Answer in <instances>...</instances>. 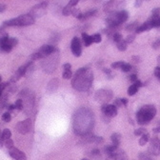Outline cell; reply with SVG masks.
Instances as JSON below:
<instances>
[{
  "mask_svg": "<svg viewBox=\"0 0 160 160\" xmlns=\"http://www.w3.org/2000/svg\"><path fill=\"white\" fill-rule=\"evenodd\" d=\"M121 101H122V104L124 106H126L128 104V99H126V98H121Z\"/></svg>",
  "mask_w": 160,
  "mask_h": 160,
  "instance_id": "obj_55",
  "label": "cell"
},
{
  "mask_svg": "<svg viewBox=\"0 0 160 160\" xmlns=\"http://www.w3.org/2000/svg\"><path fill=\"white\" fill-rule=\"evenodd\" d=\"M62 76L64 79H71L72 77V70H63Z\"/></svg>",
  "mask_w": 160,
  "mask_h": 160,
  "instance_id": "obj_31",
  "label": "cell"
},
{
  "mask_svg": "<svg viewBox=\"0 0 160 160\" xmlns=\"http://www.w3.org/2000/svg\"><path fill=\"white\" fill-rule=\"evenodd\" d=\"M58 86H59V80H58V78H53V79H52L51 81L49 82L48 86H47L48 92H49V93L54 92L57 90Z\"/></svg>",
  "mask_w": 160,
  "mask_h": 160,
  "instance_id": "obj_19",
  "label": "cell"
},
{
  "mask_svg": "<svg viewBox=\"0 0 160 160\" xmlns=\"http://www.w3.org/2000/svg\"><path fill=\"white\" fill-rule=\"evenodd\" d=\"M125 64V62L123 61H117V62H114L111 65L112 69H114V70H117V69H121L122 66Z\"/></svg>",
  "mask_w": 160,
  "mask_h": 160,
  "instance_id": "obj_34",
  "label": "cell"
},
{
  "mask_svg": "<svg viewBox=\"0 0 160 160\" xmlns=\"http://www.w3.org/2000/svg\"><path fill=\"white\" fill-rule=\"evenodd\" d=\"M5 146L10 150L11 148H12V147H14L13 146V142H12V139H9V140H7V141H5Z\"/></svg>",
  "mask_w": 160,
  "mask_h": 160,
  "instance_id": "obj_43",
  "label": "cell"
},
{
  "mask_svg": "<svg viewBox=\"0 0 160 160\" xmlns=\"http://www.w3.org/2000/svg\"><path fill=\"white\" fill-rule=\"evenodd\" d=\"M132 61H133L134 63H139V62H140V57H139V56L133 55V56L132 57Z\"/></svg>",
  "mask_w": 160,
  "mask_h": 160,
  "instance_id": "obj_51",
  "label": "cell"
},
{
  "mask_svg": "<svg viewBox=\"0 0 160 160\" xmlns=\"http://www.w3.org/2000/svg\"><path fill=\"white\" fill-rule=\"evenodd\" d=\"M156 114V108L153 105L148 104L141 107L136 112V121L139 125H147Z\"/></svg>",
  "mask_w": 160,
  "mask_h": 160,
  "instance_id": "obj_3",
  "label": "cell"
},
{
  "mask_svg": "<svg viewBox=\"0 0 160 160\" xmlns=\"http://www.w3.org/2000/svg\"><path fill=\"white\" fill-rule=\"evenodd\" d=\"M129 18V12L125 10L110 12L106 18V24L110 28H117L121 24L125 23Z\"/></svg>",
  "mask_w": 160,
  "mask_h": 160,
  "instance_id": "obj_4",
  "label": "cell"
},
{
  "mask_svg": "<svg viewBox=\"0 0 160 160\" xmlns=\"http://www.w3.org/2000/svg\"><path fill=\"white\" fill-rule=\"evenodd\" d=\"M56 51H58V49L54 45L46 44V45H43L38 51L33 52L30 56V59L32 60V61H33V60H38V59H43V58L51 55L52 53L55 52Z\"/></svg>",
  "mask_w": 160,
  "mask_h": 160,
  "instance_id": "obj_7",
  "label": "cell"
},
{
  "mask_svg": "<svg viewBox=\"0 0 160 160\" xmlns=\"http://www.w3.org/2000/svg\"><path fill=\"white\" fill-rule=\"evenodd\" d=\"M151 29H152V20H151V18H149L144 24H142L141 26H139V27L136 29L135 32H136V33H141V32H143L150 31Z\"/></svg>",
  "mask_w": 160,
  "mask_h": 160,
  "instance_id": "obj_18",
  "label": "cell"
},
{
  "mask_svg": "<svg viewBox=\"0 0 160 160\" xmlns=\"http://www.w3.org/2000/svg\"><path fill=\"white\" fill-rule=\"evenodd\" d=\"M31 130H32V121L30 118L24 120V121L18 122L16 125V131L22 134H26L30 132Z\"/></svg>",
  "mask_w": 160,
  "mask_h": 160,
  "instance_id": "obj_14",
  "label": "cell"
},
{
  "mask_svg": "<svg viewBox=\"0 0 160 160\" xmlns=\"http://www.w3.org/2000/svg\"><path fill=\"white\" fill-rule=\"evenodd\" d=\"M90 156L92 157V158H94V159H101V158H102L101 153H100V152H99L98 149H93V150L91 152Z\"/></svg>",
  "mask_w": 160,
  "mask_h": 160,
  "instance_id": "obj_26",
  "label": "cell"
},
{
  "mask_svg": "<svg viewBox=\"0 0 160 160\" xmlns=\"http://www.w3.org/2000/svg\"><path fill=\"white\" fill-rule=\"evenodd\" d=\"M104 72H105L107 75H110V74H112V71H111L110 69H104Z\"/></svg>",
  "mask_w": 160,
  "mask_h": 160,
  "instance_id": "obj_56",
  "label": "cell"
},
{
  "mask_svg": "<svg viewBox=\"0 0 160 160\" xmlns=\"http://www.w3.org/2000/svg\"><path fill=\"white\" fill-rule=\"evenodd\" d=\"M7 85L8 84H5V83H1V84H0V97H1V95L3 93V91L5 90V88H6Z\"/></svg>",
  "mask_w": 160,
  "mask_h": 160,
  "instance_id": "obj_48",
  "label": "cell"
},
{
  "mask_svg": "<svg viewBox=\"0 0 160 160\" xmlns=\"http://www.w3.org/2000/svg\"><path fill=\"white\" fill-rule=\"evenodd\" d=\"M127 46H128V44H127V42L125 41L124 39H122L120 42L116 43V47L120 52H125L127 50Z\"/></svg>",
  "mask_w": 160,
  "mask_h": 160,
  "instance_id": "obj_23",
  "label": "cell"
},
{
  "mask_svg": "<svg viewBox=\"0 0 160 160\" xmlns=\"http://www.w3.org/2000/svg\"><path fill=\"white\" fill-rule=\"evenodd\" d=\"M14 107H15V110H18V111L23 110V101H22L21 98H18L16 100V102L14 104Z\"/></svg>",
  "mask_w": 160,
  "mask_h": 160,
  "instance_id": "obj_29",
  "label": "cell"
},
{
  "mask_svg": "<svg viewBox=\"0 0 160 160\" xmlns=\"http://www.w3.org/2000/svg\"><path fill=\"white\" fill-rule=\"evenodd\" d=\"M18 44V39L15 37H9L3 43L0 44V52L3 53L10 52Z\"/></svg>",
  "mask_w": 160,
  "mask_h": 160,
  "instance_id": "obj_11",
  "label": "cell"
},
{
  "mask_svg": "<svg viewBox=\"0 0 160 160\" xmlns=\"http://www.w3.org/2000/svg\"><path fill=\"white\" fill-rule=\"evenodd\" d=\"M112 96L113 92L112 90L109 89H100L94 93V99L97 102H100L102 104H108V102L112 100Z\"/></svg>",
  "mask_w": 160,
  "mask_h": 160,
  "instance_id": "obj_9",
  "label": "cell"
},
{
  "mask_svg": "<svg viewBox=\"0 0 160 160\" xmlns=\"http://www.w3.org/2000/svg\"><path fill=\"white\" fill-rule=\"evenodd\" d=\"M58 62H59V51H56L55 52L52 53L51 55L43 58L41 66L45 72L52 73L56 70Z\"/></svg>",
  "mask_w": 160,
  "mask_h": 160,
  "instance_id": "obj_6",
  "label": "cell"
},
{
  "mask_svg": "<svg viewBox=\"0 0 160 160\" xmlns=\"http://www.w3.org/2000/svg\"><path fill=\"white\" fill-rule=\"evenodd\" d=\"M93 81V72L89 67L80 68L73 75L72 86L77 92H87L91 89Z\"/></svg>",
  "mask_w": 160,
  "mask_h": 160,
  "instance_id": "obj_2",
  "label": "cell"
},
{
  "mask_svg": "<svg viewBox=\"0 0 160 160\" xmlns=\"http://www.w3.org/2000/svg\"><path fill=\"white\" fill-rule=\"evenodd\" d=\"M71 50L74 56L79 57L82 54V43L78 37H73L71 42Z\"/></svg>",
  "mask_w": 160,
  "mask_h": 160,
  "instance_id": "obj_12",
  "label": "cell"
},
{
  "mask_svg": "<svg viewBox=\"0 0 160 160\" xmlns=\"http://www.w3.org/2000/svg\"><path fill=\"white\" fill-rule=\"evenodd\" d=\"M113 105L117 108V107H121L123 104H122V101H121V99H115L114 100V103Z\"/></svg>",
  "mask_w": 160,
  "mask_h": 160,
  "instance_id": "obj_46",
  "label": "cell"
},
{
  "mask_svg": "<svg viewBox=\"0 0 160 160\" xmlns=\"http://www.w3.org/2000/svg\"><path fill=\"white\" fill-rule=\"evenodd\" d=\"M111 140L112 142V145L118 147L120 145V142H121V134L118 132H114L111 135Z\"/></svg>",
  "mask_w": 160,
  "mask_h": 160,
  "instance_id": "obj_20",
  "label": "cell"
},
{
  "mask_svg": "<svg viewBox=\"0 0 160 160\" xmlns=\"http://www.w3.org/2000/svg\"><path fill=\"white\" fill-rule=\"evenodd\" d=\"M134 39H135V34H130L126 37L125 41L127 42V44H131L134 41Z\"/></svg>",
  "mask_w": 160,
  "mask_h": 160,
  "instance_id": "obj_42",
  "label": "cell"
},
{
  "mask_svg": "<svg viewBox=\"0 0 160 160\" xmlns=\"http://www.w3.org/2000/svg\"><path fill=\"white\" fill-rule=\"evenodd\" d=\"M1 81H2V78H1V76H0V84H1V83H2Z\"/></svg>",
  "mask_w": 160,
  "mask_h": 160,
  "instance_id": "obj_60",
  "label": "cell"
},
{
  "mask_svg": "<svg viewBox=\"0 0 160 160\" xmlns=\"http://www.w3.org/2000/svg\"><path fill=\"white\" fill-rule=\"evenodd\" d=\"M47 8H48V2L43 1L39 4H36L35 6H33L31 11H30V14L35 19V18H39V17H42L46 12H47Z\"/></svg>",
  "mask_w": 160,
  "mask_h": 160,
  "instance_id": "obj_10",
  "label": "cell"
},
{
  "mask_svg": "<svg viewBox=\"0 0 160 160\" xmlns=\"http://www.w3.org/2000/svg\"><path fill=\"white\" fill-rule=\"evenodd\" d=\"M20 97H21L23 101V110H25L27 113H30L34 104V96L32 92H30L29 90H24L20 93Z\"/></svg>",
  "mask_w": 160,
  "mask_h": 160,
  "instance_id": "obj_8",
  "label": "cell"
},
{
  "mask_svg": "<svg viewBox=\"0 0 160 160\" xmlns=\"http://www.w3.org/2000/svg\"><path fill=\"white\" fill-rule=\"evenodd\" d=\"M145 133H147V130L145 128H139V129H137V130L134 131V135H136V136L143 135Z\"/></svg>",
  "mask_w": 160,
  "mask_h": 160,
  "instance_id": "obj_39",
  "label": "cell"
},
{
  "mask_svg": "<svg viewBox=\"0 0 160 160\" xmlns=\"http://www.w3.org/2000/svg\"><path fill=\"white\" fill-rule=\"evenodd\" d=\"M149 151L153 155H158L160 153V140L158 137H153L151 140Z\"/></svg>",
  "mask_w": 160,
  "mask_h": 160,
  "instance_id": "obj_15",
  "label": "cell"
},
{
  "mask_svg": "<svg viewBox=\"0 0 160 160\" xmlns=\"http://www.w3.org/2000/svg\"><path fill=\"white\" fill-rule=\"evenodd\" d=\"M11 136H12V132L9 129H5L3 132H2V134H1V139L3 141H7V140L11 139Z\"/></svg>",
  "mask_w": 160,
  "mask_h": 160,
  "instance_id": "obj_24",
  "label": "cell"
},
{
  "mask_svg": "<svg viewBox=\"0 0 160 160\" xmlns=\"http://www.w3.org/2000/svg\"><path fill=\"white\" fill-rule=\"evenodd\" d=\"M82 40H83V43H84L85 47H89V46H91L93 43L92 35H89L86 32H82Z\"/></svg>",
  "mask_w": 160,
  "mask_h": 160,
  "instance_id": "obj_21",
  "label": "cell"
},
{
  "mask_svg": "<svg viewBox=\"0 0 160 160\" xmlns=\"http://www.w3.org/2000/svg\"><path fill=\"white\" fill-rule=\"evenodd\" d=\"M92 38L93 43H100L102 41V37L99 33H94L93 35H92Z\"/></svg>",
  "mask_w": 160,
  "mask_h": 160,
  "instance_id": "obj_33",
  "label": "cell"
},
{
  "mask_svg": "<svg viewBox=\"0 0 160 160\" xmlns=\"http://www.w3.org/2000/svg\"><path fill=\"white\" fill-rule=\"evenodd\" d=\"M138 157L140 160H152V156L147 152H140Z\"/></svg>",
  "mask_w": 160,
  "mask_h": 160,
  "instance_id": "obj_32",
  "label": "cell"
},
{
  "mask_svg": "<svg viewBox=\"0 0 160 160\" xmlns=\"http://www.w3.org/2000/svg\"><path fill=\"white\" fill-rule=\"evenodd\" d=\"M94 116L92 112L88 108L78 109L73 116V131L75 134L87 135L92 130Z\"/></svg>",
  "mask_w": 160,
  "mask_h": 160,
  "instance_id": "obj_1",
  "label": "cell"
},
{
  "mask_svg": "<svg viewBox=\"0 0 160 160\" xmlns=\"http://www.w3.org/2000/svg\"><path fill=\"white\" fill-rule=\"evenodd\" d=\"M72 14L75 17V18H77V19H79V17L81 16V14H82V12H81V11H80L79 9H72Z\"/></svg>",
  "mask_w": 160,
  "mask_h": 160,
  "instance_id": "obj_40",
  "label": "cell"
},
{
  "mask_svg": "<svg viewBox=\"0 0 160 160\" xmlns=\"http://www.w3.org/2000/svg\"><path fill=\"white\" fill-rule=\"evenodd\" d=\"M159 47H160V39L156 40V41L152 44V48H153V49H155V50H156V49H158Z\"/></svg>",
  "mask_w": 160,
  "mask_h": 160,
  "instance_id": "obj_49",
  "label": "cell"
},
{
  "mask_svg": "<svg viewBox=\"0 0 160 160\" xmlns=\"http://www.w3.org/2000/svg\"><path fill=\"white\" fill-rule=\"evenodd\" d=\"M82 160H86V159H82Z\"/></svg>",
  "mask_w": 160,
  "mask_h": 160,
  "instance_id": "obj_61",
  "label": "cell"
},
{
  "mask_svg": "<svg viewBox=\"0 0 160 160\" xmlns=\"http://www.w3.org/2000/svg\"><path fill=\"white\" fill-rule=\"evenodd\" d=\"M152 20V28H160V16L157 18H151Z\"/></svg>",
  "mask_w": 160,
  "mask_h": 160,
  "instance_id": "obj_36",
  "label": "cell"
},
{
  "mask_svg": "<svg viewBox=\"0 0 160 160\" xmlns=\"http://www.w3.org/2000/svg\"><path fill=\"white\" fill-rule=\"evenodd\" d=\"M63 70H72V65L70 63H66L63 65Z\"/></svg>",
  "mask_w": 160,
  "mask_h": 160,
  "instance_id": "obj_52",
  "label": "cell"
},
{
  "mask_svg": "<svg viewBox=\"0 0 160 160\" xmlns=\"http://www.w3.org/2000/svg\"><path fill=\"white\" fill-rule=\"evenodd\" d=\"M132 70V66L131 64H129V63H125L121 68V71L124 72H130Z\"/></svg>",
  "mask_w": 160,
  "mask_h": 160,
  "instance_id": "obj_41",
  "label": "cell"
},
{
  "mask_svg": "<svg viewBox=\"0 0 160 160\" xmlns=\"http://www.w3.org/2000/svg\"><path fill=\"white\" fill-rule=\"evenodd\" d=\"M79 2V0H70L69 3H68V6L71 7V8H73L74 6H76Z\"/></svg>",
  "mask_w": 160,
  "mask_h": 160,
  "instance_id": "obj_44",
  "label": "cell"
},
{
  "mask_svg": "<svg viewBox=\"0 0 160 160\" xmlns=\"http://www.w3.org/2000/svg\"><path fill=\"white\" fill-rule=\"evenodd\" d=\"M72 9H73V8H71V7H69L68 5H66V6L63 8V10H62V13H63V15L68 16V15L72 14Z\"/></svg>",
  "mask_w": 160,
  "mask_h": 160,
  "instance_id": "obj_35",
  "label": "cell"
},
{
  "mask_svg": "<svg viewBox=\"0 0 160 160\" xmlns=\"http://www.w3.org/2000/svg\"><path fill=\"white\" fill-rule=\"evenodd\" d=\"M138 27H139V26H138V22H137V21H134V22L129 24V25L125 28V30H126L127 32H132V31H136V29H137Z\"/></svg>",
  "mask_w": 160,
  "mask_h": 160,
  "instance_id": "obj_27",
  "label": "cell"
},
{
  "mask_svg": "<svg viewBox=\"0 0 160 160\" xmlns=\"http://www.w3.org/2000/svg\"><path fill=\"white\" fill-rule=\"evenodd\" d=\"M6 10V6L5 5H0V12H3Z\"/></svg>",
  "mask_w": 160,
  "mask_h": 160,
  "instance_id": "obj_57",
  "label": "cell"
},
{
  "mask_svg": "<svg viewBox=\"0 0 160 160\" xmlns=\"http://www.w3.org/2000/svg\"><path fill=\"white\" fill-rule=\"evenodd\" d=\"M9 153L10 155L14 159V160H27V156L26 154L21 152L20 150H18L15 147H12L9 150Z\"/></svg>",
  "mask_w": 160,
  "mask_h": 160,
  "instance_id": "obj_17",
  "label": "cell"
},
{
  "mask_svg": "<svg viewBox=\"0 0 160 160\" xmlns=\"http://www.w3.org/2000/svg\"><path fill=\"white\" fill-rule=\"evenodd\" d=\"M1 134H2V132H0V141H1V140H2V139H1Z\"/></svg>",
  "mask_w": 160,
  "mask_h": 160,
  "instance_id": "obj_59",
  "label": "cell"
},
{
  "mask_svg": "<svg viewBox=\"0 0 160 160\" xmlns=\"http://www.w3.org/2000/svg\"><path fill=\"white\" fill-rule=\"evenodd\" d=\"M12 119V115H11V112H4L3 115H2V120L4 122H10Z\"/></svg>",
  "mask_w": 160,
  "mask_h": 160,
  "instance_id": "obj_38",
  "label": "cell"
},
{
  "mask_svg": "<svg viewBox=\"0 0 160 160\" xmlns=\"http://www.w3.org/2000/svg\"><path fill=\"white\" fill-rule=\"evenodd\" d=\"M35 19L30 14H22L19 15L15 18H12L10 20L3 22L4 27H26V26H31L34 24Z\"/></svg>",
  "mask_w": 160,
  "mask_h": 160,
  "instance_id": "obj_5",
  "label": "cell"
},
{
  "mask_svg": "<svg viewBox=\"0 0 160 160\" xmlns=\"http://www.w3.org/2000/svg\"><path fill=\"white\" fill-rule=\"evenodd\" d=\"M112 40H113V42H115V43L120 42V41H121V40L123 39L122 34H120L119 32H115V33L112 36Z\"/></svg>",
  "mask_w": 160,
  "mask_h": 160,
  "instance_id": "obj_30",
  "label": "cell"
},
{
  "mask_svg": "<svg viewBox=\"0 0 160 160\" xmlns=\"http://www.w3.org/2000/svg\"><path fill=\"white\" fill-rule=\"evenodd\" d=\"M149 139H150V135H149L148 132L143 134V135H141V138H140V140H139V145L140 146H145L148 143Z\"/></svg>",
  "mask_w": 160,
  "mask_h": 160,
  "instance_id": "obj_25",
  "label": "cell"
},
{
  "mask_svg": "<svg viewBox=\"0 0 160 160\" xmlns=\"http://www.w3.org/2000/svg\"><path fill=\"white\" fill-rule=\"evenodd\" d=\"M130 80H131V81L132 82V83H134L135 81H136V80H137V74L136 73H132V74H131L130 75Z\"/></svg>",
  "mask_w": 160,
  "mask_h": 160,
  "instance_id": "obj_47",
  "label": "cell"
},
{
  "mask_svg": "<svg viewBox=\"0 0 160 160\" xmlns=\"http://www.w3.org/2000/svg\"><path fill=\"white\" fill-rule=\"evenodd\" d=\"M152 132H155V133H159V132H160V126H158V127L154 128V129L152 130Z\"/></svg>",
  "mask_w": 160,
  "mask_h": 160,
  "instance_id": "obj_54",
  "label": "cell"
},
{
  "mask_svg": "<svg viewBox=\"0 0 160 160\" xmlns=\"http://www.w3.org/2000/svg\"><path fill=\"white\" fill-rule=\"evenodd\" d=\"M32 64V61L31 60V61H29L28 63H26L25 65H22L21 67H19V69L15 72V73L13 74V76H12V80L11 81L12 82H16V81H18V80L21 78V77H23V76H25V74L27 73V71H28V69H29V67L31 66Z\"/></svg>",
  "mask_w": 160,
  "mask_h": 160,
  "instance_id": "obj_13",
  "label": "cell"
},
{
  "mask_svg": "<svg viewBox=\"0 0 160 160\" xmlns=\"http://www.w3.org/2000/svg\"><path fill=\"white\" fill-rule=\"evenodd\" d=\"M138 89H139V88H138L135 84H132V85L130 86L129 89H128V94H129L130 96L134 95V94L138 92Z\"/></svg>",
  "mask_w": 160,
  "mask_h": 160,
  "instance_id": "obj_28",
  "label": "cell"
},
{
  "mask_svg": "<svg viewBox=\"0 0 160 160\" xmlns=\"http://www.w3.org/2000/svg\"><path fill=\"white\" fill-rule=\"evenodd\" d=\"M101 111L108 117H113L117 115V108L114 105L103 104L101 107Z\"/></svg>",
  "mask_w": 160,
  "mask_h": 160,
  "instance_id": "obj_16",
  "label": "cell"
},
{
  "mask_svg": "<svg viewBox=\"0 0 160 160\" xmlns=\"http://www.w3.org/2000/svg\"><path fill=\"white\" fill-rule=\"evenodd\" d=\"M157 63L160 64V55H158V57H157Z\"/></svg>",
  "mask_w": 160,
  "mask_h": 160,
  "instance_id": "obj_58",
  "label": "cell"
},
{
  "mask_svg": "<svg viewBox=\"0 0 160 160\" xmlns=\"http://www.w3.org/2000/svg\"><path fill=\"white\" fill-rule=\"evenodd\" d=\"M154 75H155V77L158 80H160V67L159 66L155 68V70H154Z\"/></svg>",
  "mask_w": 160,
  "mask_h": 160,
  "instance_id": "obj_45",
  "label": "cell"
},
{
  "mask_svg": "<svg viewBox=\"0 0 160 160\" xmlns=\"http://www.w3.org/2000/svg\"><path fill=\"white\" fill-rule=\"evenodd\" d=\"M96 13H97V10H95V9L90 10V11H88V12L82 13L81 16L79 17V20H85V19H88V18H90V17H92V16H94Z\"/></svg>",
  "mask_w": 160,
  "mask_h": 160,
  "instance_id": "obj_22",
  "label": "cell"
},
{
  "mask_svg": "<svg viewBox=\"0 0 160 160\" xmlns=\"http://www.w3.org/2000/svg\"><path fill=\"white\" fill-rule=\"evenodd\" d=\"M143 1H144V0H135V3H134V6H135L136 8L140 7V6H141V5H142Z\"/></svg>",
  "mask_w": 160,
  "mask_h": 160,
  "instance_id": "obj_50",
  "label": "cell"
},
{
  "mask_svg": "<svg viewBox=\"0 0 160 160\" xmlns=\"http://www.w3.org/2000/svg\"><path fill=\"white\" fill-rule=\"evenodd\" d=\"M160 16V8H154L152 11V16L151 18H157Z\"/></svg>",
  "mask_w": 160,
  "mask_h": 160,
  "instance_id": "obj_37",
  "label": "cell"
},
{
  "mask_svg": "<svg viewBox=\"0 0 160 160\" xmlns=\"http://www.w3.org/2000/svg\"><path fill=\"white\" fill-rule=\"evenodd\" d=\"M133 84H135V85H136V86H137L138 88H140V87H142V86H143L142 82H141V81H140V80H138V79L136 80V81H135V82H134Z\"/></svg>",
  "mask_w": 160,
  "mask_h": 160,
  "instance_id": "obj_53",
  "label": "cell"
}]
</instances>
